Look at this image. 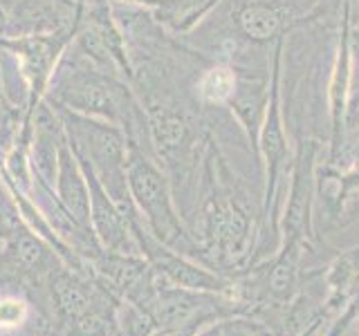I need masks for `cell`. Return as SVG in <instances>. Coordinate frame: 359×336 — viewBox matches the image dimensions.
Returning a JSON list of instances; mask_svg holds the SVG:
<instances>
[{"label": "cell", "instance_id": "1", "mask_svg": "<svg viewBox=\"0 0 359 336\" xmlns=\"http://www.w3.org/2000/svg\"><path fill=\"white\" fill-rule=\"evenodd\" d=\"M45 101L79 115L108 121L123 130L130 146L153 155L144 110L130 83L119 74L95 65L74 43L67 45L61 61L56 63Z\"/></svg>", "mask_w": 359, "mask_h": 336}, {"label": "cell", "instance_id": "2", "mask_svg": "<svg viewBox=\"0 0 359 336\" xmlns=\"http://www.w3.org/2000/svg\"><path fill=\"white\" fill-rule=\"evenodd\" d=\"M52 106V104H50ZM56 115L61 117V123L67 134L72 153L76 155L79 164L88 166L99 179V184L106 188L110 200L121 209V213L130 222V229L137 244H142L151 235L146 224L135 206L130 188H128V139L121 128L112 126L108 121L93 119L79 115L61 106H52ZM142 251V249H140Z\"/></svg>", "mask_w": 359, "mask_h": 336}, {"label": "cell", "instance_id": "3", "mask_svg": "<svg viewBox=\"0 0 359 336\" xmlns=\"http://www.w3.org/2000/svg\"><path fill=\"white\" fill-rule=\"evenodd\" d=\"M128 188L151 235L171 251H187L191 238L173 202L171 179L151 153L128 144Z\"/></svg>", "mask_w": 359, "mask_h": 336}, {"label": "cell", "instance_id": "4", "mask_svg": "<svg viewBox=\"0 0 359 336\" xmlns=\"http://www.w3.org/2000/svg\"><path fill=\"white\" fill-rule=\"evenodd\" d=\"M74 38V27L61 29L54 34H39V36H18V38H0V50L11 56L27 90V110H34L45 99L50 78L54 74L56 63L61 61L67 45Z\"/></svg>", "mask_w": 359, "mask_h": 336}, {"label": "cell", "instance_id": "5", "mask_svg": "<svg viewBox=\"0 0 359 336\" xmlns=\"http://www.w3.org/2000/svg\"><path fill=\"white\" fill-rule=\"evenodd\" d=\"M231 31L222 43L238 45L241 41L265 45L278 43L287 34L308 22L312 16H299L294 9L278 0H238L229 11Z\"/></svg>", "mask_w": 359, "mask_h": 336}, {"label": "cell", "instance_id": "6", "mask_svg": "<svg viewBox=\"0 0 359 336\" xmlns=\"http://www.w3.org/2000/svg\"><path fill=\"white\" fill-rule=\"evenodd\" d=\"M81 171L86 175L88 190H90V224H93V231L99 244L108 251L142 255L140 244L133 235L130 222L121 213V209L110 200L106 188L99 184V179L88 166L81 164Z\"/></svg>", "mask_w": 359, "mask_h": 336}, {"label": "cell", "instance_id": "7", "mask_svg": "<svg viewBox=\"0 0 359 336\" xmlns=\"http://www.w3.org/2000/svg\"><path fill=\"white\" fill-rule=\"evenodd\" d=\"M54 193L59 197L61 206L67 211L79 227L86 231H93L90 224V190L86 175L81 171V164L74 157L67 134L59 148V162H56V177H54ZM95 233V231H93Z\"/></svg>", "mask_w": 359, "mask_h": 336}, {"label": "cell", "instance_id": "8", "mask_svg": "<svg viewBox=\"0 0 359 336\" xmlns=\"http://www.w3.org/2000/svg\"><path fill=\"white\" fill-rule=\"evenodd\" d=\"M241 70L229 61L207 59L189 78V94L205 112L227 108L238 90Z\"/></svg>", "mask_w": 359, "mask_h": 336}, {"label": "cell", "instance_id": "9", "mask_svg": "<svg viewBox=\"0 0 359 336\" xmlns=\"http://www.w3.org/2000/svg\"><path fill=\"white\" fill-rule=\"evenodd\" d=\"M238 70H241L238 90H236V94L227 108L231 110L236 121H238V126L245 130L250 144H254L258 150V132H261L267 101H269V74L265 72L256 74L243 65H238Z\"/></svg>", "mask_w": 359, "mask_h": 336}, {"label": "cell", "instance_id": "10", "mask_svg": "<svg viewBox=\"0 0 359 336\" xmlns=\"http://www.w3.org/2000/svg\"><path fill=\"white\" fill-rule=\"evenodd\" d=\"M341 34H339V48H337V59L332 67L330 78V117H332V134L334 146L341 141L344 132V115L346 104L351 97V0L344 3L341 16Z\"/></svg>", "mask_w": 359, "mask_h": 336}, {"label": "cell", "instance_id": "11", "mask_svg": "<svg viewBox=\"0 0 359 336\" xmlns=\"http://www.w3.org/2000/svg\"><path fill=\"white\" fill-rule=\"evenodd\" d=\"M222 0H160L151 14L166 34L184 41L202 27V22Z\"/></svg>", "mask_w": 359, "mask_h": 336}, {"label": "cell", "instance_id": "12", "mask_svg": "<svg viewBox=\"0 0 359 336\" xmlns=\"http://www.w3.org/2000/svg\"><path fill=\"white\" fill-rule=\"evenodd\" d=\"M155 321L144 307L121 300L117 307V336H151Z\"/></svg>", "mask_w": 359, "mask_h": 336}, {"label": "cell", "instance_id": "13", "mask_svg": "<svg viewBox=\"0 0 359 336\" xmlns=\"http://www.w3.org/2000/svg\"><path fill=\"white\" fill-rule=\"evenodd\" d=\"M0 251H3V240H0Z\"/></svg>", "mask_w": 359, "mask_h": 336}]
</instances>
